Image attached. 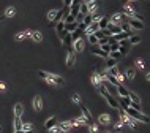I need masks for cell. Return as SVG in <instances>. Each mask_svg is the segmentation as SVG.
Here are the masks:
<instances>
[{"instance_id": "obj_1", "label": "cell", "mask_w": 150, "mask_h": 133, "mask_svg": "<svg viewBox=\"0 0 150 133\" xmlns=\"http://www.w3.org/2000/svg\"><path fill=\"white\" fill-rule=\"evenodd\" d=\"M38 76L43 78L46 83L51 84V86H62V84H65V79H63V78H62V76H59V75H54V73L38 71Z\"/></svg>"}, {"instance_id": "obj_2", "label": "cell", "mask_w": 150, "mask_h": 133, "mask_svg": "<svg viewBox=\"0 0 150 133\" xmlns=\"http://www.w3.org/2000/svg\"><path fill=\"white\" fill-rule=\"evenodd\" d=\"M125 111H126V114H128V116H131L133 119L139 120V122H144V124H149V122H150V117L145 116V114H142L141 111H137V109L128 108V109H125Z\"/></svg>"}, {"instance_id": "obj_3", "label": "cell", "mask_w": 150, "mask_h": 133, "mask_svg": "<svg viewBox=\"0 0 150 133\" xmlns=\"http://www.w3.org/2000/svg\"><path fill=\"white\" fill-rule=\"evenodd\" d=\"M123 13L126 14V18H133V19H139V21H144V16H142V14H139L136 10L133 8V6H130V5H126L125 8H123Z\"/></svg>"}, {"instance_id": "obj_4", "label": "cell", "mask_w": 150, "mask_h": 133, "mask_svg": "<svg viewBox=\"0 0 150 133\" xmlns=\"http://www.w3.org/2000/svg\"><path fill=\"white\" fill-rule=\"evenodd\" d=\"M55 32H57V37H59L60 40L63 41L65 35L68 33V30L65 29V22H63V21H59V22H57V24H55Z\"/></svg>"}, {"instance_id": "obj_5", "label": "cell", "mask_w": 150, "mask_h": 133, "mask_svg": "<svg viewBox=\"0 0 150 133\" xmlns=\"http://www.w3.org/2000/svg\"><path fill=\"white\" fill-rule=\"evenodd\" d=\"M126 21H128V24L131 25V29H133V30H142V29H144V22H142V21H139V19L128 18Z\"/></svg>"}, {"instance_id": "obj_6", "label": "cell", "mask_w": 150, "mask_h": 133, "mask_svg": "<svg viewBox=\"0 0 150 133\" xmlns=\"http://www.w3.org/2000/svg\"><path fill=\"white\" fill-rule=\"evenodd\" d=\"M104 98H106L107 105H109L111 108H114V109H120V103H118V98H114L112 93H109L107 97H104Z\"/></svg>"}, {"instance_id": "obj_7", "label": "cell", "mask_w": 150, "mask_h": 133, "mask_svg": "<svg viewBox=\"0 0 150 133\" xmlns=\"http://www.w3.org/2000/svg\"><path fill=\"white\" fill-rule=\"evenodd\" d=\"M74 62H76V51L70 49V51H68V54H67V65L73 66V65H74Z\"/></svg>"}, {"instance_id": "obj_8", "label": "cell", "mask_w": 150, "mask_h": 133, "mask_svg": "<svg viewBox=\"0 0 150 133\" xmlns=\"http://www.w3.org/2000/svg\"><path fill=\"white\" fill-rule=\"evenodd\" d=\"M84 46H86V41H84L82 38L73 41V49H74L76 52H82V51H84Z\"/></svg>"}, {"instance_id": "obj_9", "label": "cell", "mask_w": 150, "mask_h": 133, "mask_svg": "<svg viewBox=\"0 0 150 133\" xmlns=\"http://www.w3.org/2000/svg\"><path fill=\"white\" fill-rule=\"evenodd\" d=\"M125 19H128V18H126V14H125V13H115L114 16L109 19V21L112 22V24H118V22L125 21Z\"/></svg>"}, {"instance_id": "obj_10", "label": "cell", "mask_w": 150, "mask_h": 133, "mask_svg": "<svg viewBox=\"0 0 150 133\" xmlns=\"http://www.w3.org/2000/svg\"><path fill=\"white\" fill-rule=\"evenodd\" d=\"M100 29V24H98V21H93L90 25H87V29L84 30V33L86 35H90V33H95L97 30Z\"/></svg>"}, {"instance_id": "obj_11", "label": "cell", "mask_w": 150, "mask_h": 133, "mask_svg": "<svg viewBox=\"0 0 150 133\" xmlns=\"http://www.w3.org/2000/svg\"><path fill=\"white\" fill-rule=\"evenodd\" d=\"M92 54H95V56H98V57H104V59L109 57V52L103 51L101 48H97V45H95L93 48H92Z\"/></svg>"}, {"instance_id": "obj_12", "label": "cell", "mask_w": 150, "mask_h": 133, "mask_svg": "<svg viewBox=\"0 0 150 133\" xmlns=\"http://www.w3.org/2000/svg\"><path fill=\"white\" fill-rule=\"evenodd\" d=\"M33 109H35V111H38V112L43 109V98H41L40 95H36L35 98H33Z\"/></svg>"}, {"instance_id": "obj_13", "label": "cell", "mask_w": 150, "mask_h": 133, "mask_svg": "<svg viewBox=\"0 0 150 133\" xmlns=\"http://www.w3.org/2000/svg\"><path fill=\"white\" fill-rule=\"evenodd\" d=\"M117 97H130V91L125 87L123 84L117 86Z\"/></svg>"}, {"instance_id": "obj_14", "label": "cell", "mask_w": 150, "mask_h": 133, "mask_svg": "<svg viewBox=\"0 0 150 133\" xmlns=\"http://www.w3.org/2000/svg\"><path fill=\"white\" fill-rule=\"evenodd\" d=\"M81 111H82V114H84V116H86L87 119H88V122H90V124H93V117H92L90 111L87 109V106H86V105H82V103H81Z\"/></svg>"}, {"instance_id": "obj_15", "label": "cell", "mask_w": 150, "mask_h": 133, "mask_svg": "<svg viewBox=\"0 0 150 133\" xmlns=\"http://www.w3.org/2000/svg\"><path fill=\"white\" fill-rule=\"evenodd\" d=\"M54 125H57V117H55V116L49 117V119H48V120H46V122H44V127L48 128V130H49V128H52Z\"/></svg>"}, {"instance_id": "obj_16", "label": "cell", "mask_w": 150, "mask_h": 133, "mask_svg": "<svg viewBox=\"0 0 150 133\" xmlns=\"http://www.w3.org/2000/svg\"><path fill=\"white\" fill-rule=\"evenodd\" d=\"M137 122H139V120L133 119V117L130 116V117H128V120H126V125H128L130 128H133V130H136V128L139 127V124H137Z\"/></svg>"}, {"instance_id": "obj_17", "label": "cell", "mask_w": 150, "mask_h": 133, "mask_svg": "<svg viewBox=\"0 0 150 133\" xmlns=\"http://www.w3.org/2000/svg\"><path fill=\"white\" fill-rule=\"evenodd\" d=\"M104 78H106L107 81H111V83H112V84L115 86V87H117V86H120V84H122L120 81H118V78H117V76H114V75H109V73H107V75H104Z\"/></svg>"}, {"instance_id": "obj_18", "label": "cell", "mask_w": 150, "mask_h": 133, "mask_svg": "<svg viewBox=\"0 0 150 133\" xmlns=\"http://www.w3.org/2000/svg\"><path fill=\"white\" fill-rule=\"evenodd\" d=\"M98 120H100V124H101V125H109L111 124V116L109 114H101L98 117Z\"/></svg>"}, {"instance_id": "obj_19", "label": "cell", "mask_w": 150, "mask_h": 133, "mask_svg": "<svg viewBox=\"0 0 150 133\" xmlns=\"http://www.w3.org/2000/svg\"><path fill=\"white\" fill-rule=\"evenodd\" d=\"M107 29L111 30V33H112V35H115V33H120V32H122V27H118L117 24H112V22H109Z\"/></svg>"}, {"instance_id": "obj_20", "label": "cell", "mask_w": 150, "mask_h": 133, "mask_svg": "<svg viewBox=\"0 0 150 133\" xmlns=\"http://www.w3.org/2000/svg\"><path fill=\"white\" fill-rule=\"evenodd\" d=\"M101 81H103V78H101V75H100V73H93V75H92V83H93V86H98L101 84Z\"/></svg>"}, {"instance_id": "obj_21", "label": "cell", "mask_w": 150, "mask_h": 133, "mask_svg": "<svg viewBox=\"0 0 150 133\" xmlns=\"http://www.w3.org/2000/svg\"><path fill=\"white\" fill-rule=\"evenodd\" d=\"M30 38H32L35 43H40L41 40H43V35H41V32H36L35 30V32H30Z\"/></svg>"}, {"instance_id": "obj_22", "label": "cell", "mask_w": 150, "mask_h": 133, "mask_svg": "<svg viewBox=\"0 0 150 133\" xmlns=\"http://www.w3.org/2000/svg\"><path fill=\"white\" fill-rule=\"evenodd\" d=\"M22 119H21V116L19 117H14V132H21L22 130Z\"/></svg>"}, {"instance_id": "obj_23", "label": "cell", "mask_w": 150, "mask_h": 133, "mask_svg": "<svg viewBox=\"0 0 150 133\" xmlns=\"http://www.w3.org/2000/svg\"><path fill=\"white\" fill-rule=\"evenodd\" d=\"M22 112H24V108H22V105H21V103H16V105H14V117L22 116Z\"/></svg>"}, {"instance_id": "obj_24", "label": "cell", "mask_w": 150, "mask_h": 133, "mask_svg": "<svg viewBox=\"0 0 150 133\" xmlns=\"http://www.w3.org/2000/svg\"><path fill=\"white\" fill-rule=\"evenodd\" d=\"M128 41H130V45H139L141 43V37L139 35H130V38H128Z\"/></svg>"}, {"instance_id": "obj_25", "label": "cell", "mask_w": 150, "mask_h": 133, "mask_svg": "<svg viewBox=\"0 0 150 133\" xmlns=\"http://www.w3.org/2000/svg\"><path fill=\"white\" fill-rule=\"evenodd\" d=\"M63 16H65V11L63 10H59V11H57V14H55V18H54V21H51V24H57L59 21H62Z\"/></svg>"}, {"instance_id": "obj_26", "label": "cell", "mask_w": 150, "mask_h": 133, "mask_svg": "<svg viewBox=\"0 0 150 133\" xmlns=\"http://www.w3.org/2000/svg\"><path fill=\"white\" fill-rule=\"evenodd\" d=\"M109 19L107 18H100L98 19V24H100V29H107V25H109Z\"/></svg>"}, {"instance_id": "obj_27", "label": "cell", "mask_w": 150, "mask_h": 133, "mask_svg": "<svg viewBox=\"0 0 150 133\" xmlns=\"http://www.w3.org/2000/svg\"><path fill=\"white\" fill-rule=\"evenodd\" d=\"M65 29L68 30V32H74V30H78V21H74V22H70V24H65Z\"/></svg>"}, {"instance_id": "obj_28", "label": "cell", "mask_w": 150, "mask_h": 133, "mask_svg": "<svg viewBox=\"0 0 150 133\" xmlns=\"http://www.w3.org/2000/svg\"><path fill=\"white\" fill-rule=\"evenodd\" d=\"M87 38H88V43H90L92 46L98 45V37H97L95 33H90V35H87Z\"/></svg>"}, {"instance_id": "obj_29", "label": "cell", "mask_w": 150, "mask_h": 133, "mask_svg": "<svg viewBox=\"0 0 150 133\" xmlns=\"http://www.w3.org/2000/svg\"><path fill=\"white\" fill-rule=\"evenodd\" d=\"M14 14H16V8H14V6H8V8L5 10V16L6 18H13Z\"/></svg>"}, {"instance_id": "obj_30", "label": "cell", "mask_w": 150, "mask_h": 133, "mask_svg": "<svg viewBox=\"0 0 150 133\" xmlns=\"http://www.w3.org/2000/svg\"><path fill=\"white\" fill-rule=\"evenodd\" d=\"M98 92L101 93L103 97H107V95H109V93H111V92H109V91H107V89H106V86H104V84H100V86H98Z\"/></svg>"}, {"instance_id": "obj_31", "label": "cell", "mask_w": 150, "mask_h": 133, "mask_svg": "<svg viewBox=\"0 0 150 133\" xmlns=\"http://www.w3.org/2000/svg\"><path fill=\"white\" fill-rule=\"evenodd\" d=\"M27 37H30V32H29V30H25V32H18L16 40L21 41V40H24V38H27Z\"/></svg>"}, {"instance_id": "obj_32", "label": "cell", "mask_w": 150, "mask_h": 133, "mask_svg": "<svg viewBox=\"0 0 150 133\" xmlns=\"http://www.w3.org/2000/svg\"><path fill=\"white\" fill-rule=\"evenodd\" d=\"M93 21H95V19H93V14L88 13V14H86V16H84V21H82V22H84L86 25H90Z\"/></svg>"}, {"instance_id": "obj_33", "label": "cell", "mask_w": 150, "mask_h": 133, "mask_svg": "<svg viewBox=\"0 0 150 133\" xmlns=\"http://www.w3.org/2000/svg\"><path fill=\"white\" fill-rule=\"evenodd\" d=\"M125 76L128 78V79H134V76H136V71H134V68H128V70H126Z\"/></svg>"}, {"instance_id": "obj_34", "label": "cell", "mask_w": 150, "mask_h": 133, "mask_svg": "<svg viewBox=\"0 0 150 133\" xmlns=\"http://www.w3.org/2000/svg\"><path fill=\"white\" fill-rule=\"evenodd\" d=\"M63 43H65V45H68V46H73V38H71V33H70V32H68L67 35H65Z\"/></svg>"}, {"instance_id": "obj_35", "label": "cell", "mask_w": 150, "mask_h": 133, "mask_svg": "<svg viewBox=\"0 0 150 133\" xmlns=\"http://www.w3.org/2000/svg\"><path fill=\"white\" fill-rule=\"evenodd\" d=\"M81 13L86 16V14H88V3H86V2H82L81 3Z\"/></svg>"}, {"instance_id": "obj_36", "label": "cell", "mask_w": 150, "mask_h": 133, "mask_svg": "<svg viewBox=\"0 0 150 133\" xmlns=\"http://www.w3.org/2000/svg\"><path fill=\"white\" fill-rule=\"evenodd\" d=\"M81 33H82V30H74V32H71V38H73V41H76V40H79L81 38Z\"/></svg>"}, {"instance_id": "obj_37", "label": "cell", "mask_w": 150, "mask_h": 133, "mask_svg": "<svg viewBox=\"0 0 150 133\" xmlns=\"http://www.w3.org/2000/svg\"><path fill=\"white\" fill-rule=\"evenodd\" d=\"M107 68H111V66H115L117 65V59H112V57H107V62H106Z\"/></svg>"}, {"instance_id": "obj_38", "label": "cell", "mask_w": 150, "mask_h": 133, "mask_svg": "<svg viewBox=\"0 0 150 133\" xmlns=\"http://www.w3.org/2000/svg\"><path fill=\"white\" fill-rule=\"evenodd\" d=\"M95 11H97V0L88 3V13L92 14V13H95Z\"/></svg>"}, {"instance_id": "obj_39", "label": "cell", "mask_w": 150, "mask_h": 133, "mask_svg": "<svg viewBox=\"0 0 150 133\" xmlns=\"http://www.w3.org/2000/svg\"><path fill=\"white\" fill-rule=\"evenodd\" d=\"M60 128H62L63 132H70L73 127H71V124H70V122H63V124H60Z\"/></svg>"}, {"instance_id": "obj_40", "label": "cell", "mask_w": 150, "mask_h": 133, "mask_svg": "<svg viewBox=\"0 0 150 133\" xmlns=\"http://www.w3.org/2000/svg\"><path fill=\"white\" fill-rule=\"evenodd\" d=\"M120 27H122V30H123V32H133V29H131V25L128 24V21L123 22V24H122Z\"/></svg>"}, {"instance_id": "obj_41", "label": "cell", "mask_w": 150, "mask_h": 133, "mask_svg": "<svg viewBox=\"0 0 150 133\" xmlns=\"http://www.w3.org/2000/svg\"><path fill=\"white\" fill-rule=\"evenodd\" d=\"M107 73H109V75H114V76H117L120 71H118V68H117V66H111V68H107Z\"/></svg>"}, {"instance_id": "obj_42", "label": "cell", "mask_w": 150, "mask_h": 133, "mask_svg": "<svg viewBox=\"0 0 150 133\" xmlns=\"http://www.w3.org/2000/svg\"><path fill=\"white\" fill-rule=\"evenodd\" d=\"M106 43H109V37H101V38H98L97 46H103V45H106Z\"/></svg>"}, {"instance_id": "obj_43", "label": "cell", "mask_w": 150, "mask_h": 133, "mask_svg": "<svg viewBox=\"0 0 150 133\" xmlns=\"http://www.w3.org/2000/svg\"><path fill=\"white\" fill-rule=\"evenodd\" d=\"M109 57H112V59H120V57H122V52H120V51H112V52H109Z\"/></svg>"}, {"instance_id": "obj_44", "label": "cell", "mask_w": 150, "mask_h": 133, "mask_svg": "<svg viewBox=\"0 0 150 133\" xmlns=\"http://www.w3.org/2000/svg\"><path fill=\"white\" fill-rule=\"evenodd\" d=\"M57 11H59V10H51V11L48 13V19H49V21H54V18H55Z\"/></svg>"}, {"instance_id": "obj_45", "label": "cell", "mask_w": 150, "mask_h": 133, "mask_svg": "<svg viewBox=\"0 0 150 133\" xmlns=\"http://www.w3.org/2000/svg\"><path fill=\"white\" fill-rule=\"evenodd\" d=\"M71 100L74 101V103H78V105H81V103H82V101H81V97H79V93H73Z\"/></svg>"}, {"instance_id": "obj_46", "label": "cell", "mask_w": 150, "mask_h": 133, "mask_svg": "<svg viewBox=\"0 0 150 133\" xmlns=\"http://www.w3.org/2000/svg\"><path fill=\"white\" fill-rule=\"evenodd\" d=\"M22 130H33V125L30 122H24L22 124Z\"/></svg>"}, {"instance_id": "obj_47", "label": "cell", "mask_w": 150, "mask_h": 133, "mask_svg": "<svg viewBox=\"0 0 150 133\" xmlns=\"http://www.w3.org/2000/svg\"><path fill=\"white\" fill-rule=\"evenodd\" d=\"M49 132H51V133H60V132H62V128H60V125H54L52 128H49Z\"/></svg>"}, {"instance_id": "obj_48", "label": "cell", "mask_w": 150, "mask_h": 133, "mask_svg": "<svg viewBox=\"0 0 150 133\" xmlns=\"http://www.w3.org/2000/svg\"><path fill=\"white\" fill-rule=\"evenodd\" d=\"M68 122L71 124V127H79V120H78V117H76V119H71V120H68Z\"/></svg>"}, {"instance_id": "obj_49", "label": "cell", "mask_w": 150, "mask_h": 133, "mask_svg": "<svg viewBox=\"0 0 150 133\" xmlns=\"http://www.w3.org/2000/svg\"><path fill=\"white\" fill-rule=\"evenodd\" d=\"M90 127V133H98V125L97 124H92V125H88Z\"/></svg>"}, {"instance_id": "obj_50", "label": "cell", "mask_w": 150, "mask_h": 133, "mask_svg": "<svg viewBox=\"0 0 150 133\" xmlns=\"http://www.w3.org/2000/svg\"><path fill=\"white\" fill-rule=\"evenodd\" d=\"M122 52V56H123V54H126L130 51V46H120V49H118Z\"/></svg>"}, {"instance_id": "obj_51", "label": "cell", "mask_w": 150, "mask_h": 133, "mask_svg": "<svg viewBox=\"0 0 150 133\" xmlns=\"http://www.w3.org/2000/svg\"><path fill=\"white\" fill-rule=\"evenodd\" d=\"M130 98H131V101H137V103H139V97H137L136 93H131V92H130Z\"/></svg>"}, {"instance_id": "obj_52", "label": "cell", "mask_w": 150, "mask_h": 133, "mask_svg": "<svg viewBox=\"0 0 150 133\" xmlns=\"http://www.w3.org/2000/svg\"><path fill=\"white\" fill-rule=\"evenodd\" d=\"M101 49H103V51H106V52H111V45H109V43H106V45H103V46H101Z\"/></svg>"}, {"instance_id": "obj_53", "label": "cell", "mask_w": 150, "mask_h": 133, "mask_svg": "<svg viewBox=\"0 0 150 133\" xmlns=\"http://www.w3.org/2000/svg\"><path fill=\"white\" fill-rule=\"evenodd\" d=\"M118 45H120V46H131V45H130V41H128V38H126V40H120V41H118Z\"/></svg>"}, {"instance_id": "obj_54", "label": "cell", "mask_w": 150, "mask_h": 133, "mask_svg": "<svg viewBox=\"0 0 150 133\" xmlns=\"http://www.w3.org/2000/svg\"><path fill=\"white\" fill-rule=\"evenodd\" d=\"M123 125H125V122H123V120H118V122L115 124V128H117V130H120V128L123 127Z\"/></svg>"}, {"instance_id": "obj_55", "label": "cell", "mask_w": 150, "mask_h": 133, "mask_svg": "<svg viewBox=\"0 0 150 133\" xmlns=\"http://www.w3.org/2000/svg\"><path fill=\"white\" fill-rule=\"evenodd\" d=\"M71 3H73V0H63V6H65V8H70Z\"/></svg>"}, {"instance_id": "obj_56", "label": "cell", "mask_w": 150, "mask_h": 133, "mask_svg": "<svg viewBox=\"0 0 150 133\" xmlns=\"http://www.w3.org/2000/svg\"><path fill=\"white\" fill-rule=\"evenodd\" d=\"M136 65L139 66V68H144V64H142V60H141V59H137V60H136Z\"/></svg>"}, {"instance_id": "obj_57", "label": "cell", "mask_w": 150, "mask_h": 133, "mask_svg": "<svg viewBox=\"0 0 150 133\" xmlns=\"http://www.w3.org/2000/svg\"><path fill=\"white\" fill-rule=\"evenodd\" d=\"M0 91H5V83H0Z\"/></svg>"}, {"instance_id": "obj_58", "label": "cell", "mask_w": 150, "mask_h": 133, "mask_svg": "<svg viewBox=\"0 0 150 133\" xmlns=\"http://www.w3.org/2000/svg\"><path fill=\"white\" fill-rule=\"evenodd\" d=\"M22 133H33V130H22Z\"/></svg>"}, {"instance_id": "obj_59", "label": "cell", "mask_w": 150, "mask_h": 133, "mask_svg": "<svg viewBox=\"0 0 150 133\" xmlns=\"http://www.w3.org/2000/svg\"><path fill=\"white\" fill-rule=\"evenodd\" d=\"M145 78H147V81H150V71L147 73V76H145Z\"/></svg>"}, {"instance_id": "obj_60", "label": "cell", "mask_w": 150, "mask_h": 133, "mask_svg": "<svg viewBox=\"0 0 150 133\" xmlns=\"http://www.w3.org/2000/svg\"><path fill=\"white\" fill-rule=\"evenodd\" d=\"M86 3H90V2H95V0H84Z\"/></svg>"}, {"instance_id": "obj_61", "label": "cell", "mask_w": 150, "mask_h": 133, "mask_svg": "<svg viewBox=\"0 0 150 133\" xmlns=\"http://www.w3.org/2000/svg\"><path fill=\"white\" fill-rule=\"evenodd\" d=\"M123 2L126 3V2H136V0H123Z\"/></svg>"}, {"instance_id": "obj_62", "label": "cell", "mask_w": 150, "mask_h": 133, "mask_svg": "<svg viewBox=\"0 0 150 133\" xmlns=\"http://www.w3.org/2000/svg\"><path fill=\"white\" fill-rule=\"evenodd\" d=\"M60 133H67V132H63V130H62V132H60Z\"/></svg>"}, {"instance_id": "obj_63", "label": "cell", "mask_w": 150, "mask_h": 133, "mask_svg": "<svg viewBox=\"0 0 150 133\" xmlns=\"http://www.w3.org/2000/svg\"><path fill=\"white\" fill-rule=\"evenodd\" d=\"M104 133H111V132H104Z\"/></svg>"}, {"instance_id": "obj_64", "label": "cell", "mask_w": 150, "mask_h": 133, "mask_svg": "<svg viewBox=\"0 0 150 133\" xmlns=\"http://www.w3.org/2000/svg\"><path fill=\"white\" fill-rule=\"evenodd\" d=\"M0 132H2V127H0Z\"/></svg>"}]
</instances>
